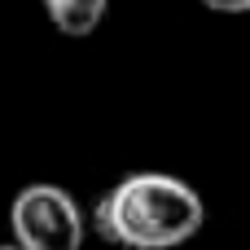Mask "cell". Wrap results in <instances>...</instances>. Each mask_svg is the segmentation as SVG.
Listing matches in <instances>:
<instances>
[{
    "label": "cell",
    "mask_w": 250,
    "mask_h": 250,
    "mask_svg": "<svg viewBox=\"0 0 250 250\" xmlns=\"http://www.w3.org/2000/svg\"><path fill=\"white\" fill-rule=\"evenodd\" d=\"M13 237L22 250H79L83 246V215L79 202L57 185H26L9 211Z\"/></svg>",
    "instance_id": "obj_2"
},
{
    "label": "cell",
    "mask_w": 250,
    "mask_h": 250,
    "mask_svg": "<svg viewBox=\"0 0 250 250\" xmlns=\"http://www.w3.org/2000/svg\"><path fill=\"white\" fill-rule=\"evenodd\" d=\"M105 9H110V0H44V13L62 35H92L101 26Z\"/></svg>",
    "instance_id": "obj_3"
},
{
    "label": "cell",
    "mask_w": 250,
    "mask_h": 250,
    "mask_svg": "<svg viewBox=\"0 0 250 250\" xmlns=\"http://www.w3.org/2000/svg\"><path fill=\"white\" fill-rule=\"evenodd\" d=\"M202 198L163 171L123 176L97 202V233L123 250H176L202 229Z\"/></svg>",
    "instance_id": "obj_1"
},
{
    "label": "cell",
    "mask_w": 250,
    "mask_h": 250,
    "mask_svg": "<svg viewBox=\"0 0 250 250\" xmlns=\"http://www.w3.org/2000/svg\"><path fill=\"white\" fill-rule=\"evenodd\" d=\"M211 13H250V0H202Z\"/></svg>",
    "instance_id": "obj_4"
},
{
    "label": "cell",
    "mask_w": 250,
    "mask_h": 250,
    "mask_svg": "<svg viewBox=\"0 0 250 250\" xmlns=\"http://www.w3.org/2000/svg\"><path fill=\"white\" fill-rule=\"evenodd\" d=\"M0 250H22V246H0Z\"/></svg>",
    "instance_id": "obj_5"
}]
</instances>
